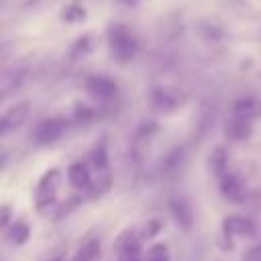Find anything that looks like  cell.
<instances>
[{"mask_svg":"<svg viewBox=\"0 0 261 261\" xmlns=\"http://www.w3.org/2000/svg\"><path fill=\"white\" fill-rule=\"evenodd\" d=\"M29 112H31L29 102H16V104L8 106V108L4 110V114L0 116V133L6 135V133H10L12 128L20 126V124L27 120Z\"/></svg>","mask_w":261,"mask_h":261,"instance_id":"4","label":"cell"},{"mask_svg":"<svg viewBox=\"0 0 261 261\" xmlns=\"http://www.w3.org/2000/svg\"><path fill=\"white\" fill-rule=\"evenodd\" d=\"M90 159H92V165L98 169V173L108 169V151H106V141L104 139L94 145V149L90 153Z\"/></svg>","mask_w":261,"mask_h":261,"instance_id":"16","label":"cell"},{"mask_svg":"<svg viewBox=\"0 0 261 261\" xmlns=\"http://www.w3.org/2000/svg\"><path fill=\"white\" fill-rule=\"evenodd\" d=\"M67 179L73 188L77 190H88L92 186V177H90V171L86 169L84 163H71L67 167Z\"/></svg>","mask_w":261,"mask_h":261,"instance_id":"14","label":"cell"},{"mask_svg":"<svg viewBox=\"0 0 261 261\" xmlns=\"http://www.w3.org/2000/svg\"><path fill=\"white\" fill-rule=\"evenodd\" d=\"M92 47H94L92 35H84V37H80V39L73 43V47H71V51H69V57H71V59H84V57H88V55L92 53Z\"/></svg>","mask_w":261,"mask_h":261,"instance_id":"18","label":"cell"},{"mask_svg":"<svg viewBox=\"0 0 261 261\" xmlns=\"http://www.w3.org/2000/svg\"><path fill=\"white\" fill-rule=\"evenodd\" d=\"M92 116H94V112L90 110V106H86V104H75V108H73V118H75V120L86 122V120H90Z\"/></svg>","mask_w":261,"mask_h":261,"instance_id":"22","label":"cell"},{"mask_svg":"<svg viewBox=\"0 0 261 261\" xmlns=\"http://www.w3.org/2000/svg\"><path fill=\"white\" fill-rule=\"evenodd\" d=\"M84 86H86V90H88L92 96H96V98H112V96H116V92H118V86H116L114 80H110V77H106V75H98V73L88 75L86 82H84Z\"/></svg>","mask_w":261,"mask_h":261,"instance_id":"5","label":"cell"},{"mask_svg":"<svg viewBox=\"0 0 261 261\" xmlns=\"http://www.w3.org/2000/svg\"><path fill=\"white\" fill-rule=\"evenodd\" d=\"M222 230L228 237H232V234H237V237H251L253 234V222L249 218H245V216L230 214V216H226L222 220Z\"/></svg>","mask_w":261,"mask_h":261,"instance_id":"9","label":"cell"},{"mask_svg":"<svg viewBox=\"0 0 261 261\" xmlns=\"http://www.w3.org/2000/svg\"><path fill=\"white\" fill-rule=\"evenodd\" d=\"M220 192L230 202H243L245 196H247L243 181L237 175H232V173H226L224 177H220Z\"/></svg>","mask_w":261,"mask_h":261,"instance_id":"10","label":"cell"},{"mask_svg":"<svg viewBox=\"0 0 261 261\" xmlns=\"http://www.w3.org/2000/svg\"><path fill=\"white\" fill-rule=\"evenodd\" d=\"M232 116H239V118H247V120H255L261 116V100L257 98H251V96H245V98H239L232 102V108H230Z\"/></svg>","mask_w":261,"mask_h":261,"instance_id":"8","label":"cell"},{"mask_svg":"<svg viewBox=\"0 0 261 261\" xmlns=\"http://www.w3.org/2000/svg\"><path fill=\"white\" fill-rule=\"evenodd\" d=\"M65 130H67V120L61 116H51L37 124L35 141H37V145H51V143L59 141Z\"/></svg>","mask_w":261,"mask_h":261,"instance_id":"3","label":"cell"},{"mask_svg":"<svg viewBox=\"0 0 261 261\" xmlns=\"http://www.w3.org/2000/svg\"><path fill=\"white\" fill-rule=\"evenodd\" d=\"M84 18H86V8L82 4H69L61 10V20L63 22L75 24V22H82Z\"/></svg>","mask_w":261,"mask_h":261,"instance_id":"19","label":"cell"},{"mask_svg":"<svg viewBox=\"0 0 261 261\" xmlns=\"http://www.w3.org/2000/svg\"><path fill=\"white\" fill-rule=\"evenodd\" d=\"M49 261H59V259H49Z\"/></svg>","mask_w":261,"mask_h":261,"instance_id":"28","label":"cell"},{"mask_svg":"<svg viewBox=\"0 0 261 261\" xmlns=\"http://www.w3.org/2000/svg\"><path fill=\"white\" fill-rule=\"evenodd\" d=\"M98 259H100V241L98 239L86 241L73 257V261H98Z\"/></svg>","mask_w":261,"mask_h":261,"instance_id":"15","label":"cell"},{"mask_svg":"<svg viewBox=\"0 0 261 261\" xmlns=\"http://www.w3.org/2000/svg\"><path fill=\"white\" fill-rule=\"evenodd\" d=\"M163 224H165V222H163V218H151V220H147V222L143 224V228H141L139 239H141V241H149V239L157 237V234L161 232Z\"/></svg>","mask_w":261,"mask_h":261,"instance_id":"20","label":"cell"},{"mask_svg":"<svg viewBox=\"0 0 261 261\" xmlns=\"http://www.w3.org/2000/svg\"><path fill=\"white\" fill-rule=\"evenodd\" d=\"M122 261H137V257H122Z\"/></svg>","mask_w":261,"mask_h":261,"instance_id":"27","label":"cell"},{"mask_svg":"<svg viewBox=\"0 0 261 261\" xmlns=\"http://www.w3.org/2000/svg\"><path fill=\"white\" fill-rule=\"evenodd\" d=\"M171 214H173V218H175L179 228L190 230L194 226V212H192V206L188 202H184V200L171 202Z\"/></svg>","mask_w":261,"mask_h":261,"instance_id":"13","label":"cell"},{"mask_svg":"<svg viewBox=\"0 0 261 261\" xmlns=\"http://www.w3.org/2000/svg\"><path fill=\"white\" fill-rule=\"evenodd\" d=\"M247 261H261V245L247 253Z\"/></svg>","mask_w":261,"mask_h":261,"instance_id":"24","label":"cell"},{"mask_svg":"<svg viewBox=\"0 0 261 261\" xmlns=\"http://www.w3.org/2000/svg\"><path fill=\"white\" fill-rule=\"evenodd\" d=\"M29 237H31V228H29V224L22 222V220H16V222L8 228V241L14 243V245H24V243L29 241Z\"/></svg>","mask_w":261,"mask_h":261,"instance_id":"17","label":"cell"},{"mask_svg":"<svg viewBox=\"0 0 261 261\" xmlns=\"http://www.w3.org/2000/svg\"><path fill=\"white\" fill-rule=\"evenodd\" d=\"M151 102L161 112H173L177 108V98L167 88H153L151 90Z\"/></svg>","mask_w":261,"mask_h":261,"instance_id":"12","label":"cell"},{"mask_svg":"<svg viewBox=\"0 0 261 261\" xmlns=\"http://www.w3.org/2000/svg\"><path fill=\"white\" fill-rule=\"evenodd\" d=\"M251 204H255V208L261 210V190L253 192V196H251Z\"/></svg>","mask_w":261,"mask_h":261,"instance_id":"25","label":"cell"},{"mask_svg":"<svg viewBox=\"0 0 261 261\" xmlns=\"http://www.w3.org/2000/svg\"><path fill=\"white\" fill-rule=\"evenodd\" d=\"M108 47L118 63H128L137 55V39L124 24H112L108 29Z\"/></svg>","mask_w":261,"mask_h":261,"instance_id":"1","label":"cell"},{"mask_svg":"<svg viewBox=\"0 0 261 261\" xmlns=\"http://www.w3.org/2000/svg\"><path fill=\"white\" fill-rule=\"evenodd\" d=\"M10 214H12L10 204H4V206H2V210H0V226H2V228H6V226H8V222H10Z\"/></svg>","mask_w":261,"mask_h":261,"instance_id":"23","label":"cell"},{"mask_svg":"<svg viewBox=\"0 0 261 261\" xmlns=\"http://www.w3.org/2000/svg\"><path fill=\"white\" fill-rule=\"evenodd\" d=\"M224 135L226 139L234 141V143H241V141H247L251 135H253V120H247V118H239V116H230L224 124Z\"/></svg>","mask_w":261,"mask_h":261,"instance_id":"7","label":"cell"},{"mask_svg":"<svg viewBox=\"0 0 261 261\" xmlns=\"http://www.w3.org/2000/svg\"><path fill=\"white\" fill-rule=\"evenodd\" d=\"M147 261H169L167 247H165V245H155V247H151Z\"/></svg>","mask_w":261,"mask_h":261,"instance_id":"21","label":"cell"},{"mask_svg":"<svg viewBox=\"0 0 261 261\" xmlns=\"http://www.w3.org/2000/svg\"><path fill=\"white\" fill-rule=\"evenodd\" d=\"M139 249H141V239L137 237L135 228L122 230V232L116 237L114 245H112V251H114L116 255H120V257H137Z\"/></svg>","mask_w":261,"mask_h":261,"instance_id":"6","label":"cell"},{"mask_svg":"<svg viewBox=\"0 0 261 261\" xmlns=\"http://www.w3.org/2000/svg\"><path fill=\"white\" fill-rule=\"evenodd\" d=\"M59 186H61V171L57 167H51L43 173V177L37 184V192H35V208L37 212L45 214L51 206H55L57 194H59Z\"/></svg>","mask_w":261,"mask_h":261,"instance_id":"2","label":"cell"},{"mask_svg":"<svg viewBox=\"0 0 261 261\" xmlns=\"http://www.w3.org/2000/svg\"><path fill=\"white\" fill-rule=\"evenodd\" d=\"M122 4H126V6H137L139 4V0H120Z\"/></svg>","mask_w":261,"mask_h":261,"instance_id":"26","label":"cell"},{"mask_svg":"<svg viewBox=\"0 0 261 261\" xmlns=\"http://www.w3.org/2000/svg\"><path fill=\"white\" fill-rule=\"evenodd\" d=\"M226 167H228V153H226V149L222 145L212 147V151L208 155V169L212 171V175L224 177L228 173Z\"/></svg>","mask_w":261,"mask_h":261,"instance_id":"11","label":"cell"}]
</instances>
